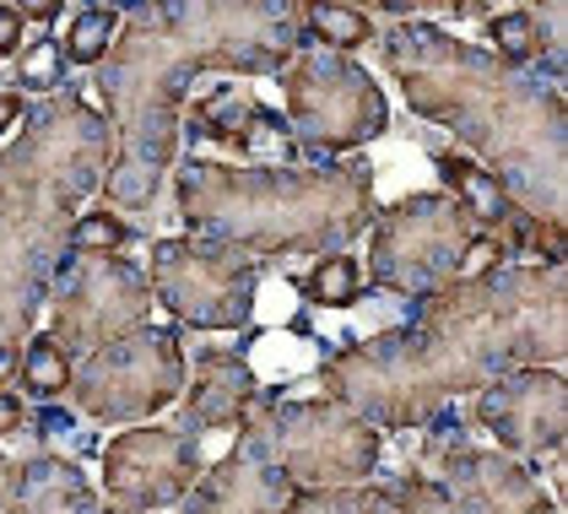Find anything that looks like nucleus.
I'll return each mask as SVG.
<instances>
[{"mask_svg": "<svg viewBox=\"0 0 568 514\" xmlns=\"http://www.w3.org/2000/svg\"><path fill=\"white\" fill-rule=\"evenodd\" d=\"M304 299L314 309H352V303L363 299V265L357 255H320V265L304 276Z\"/></svg>", "mask_w": 568, "mask_h": 514, "instance_id": "23", "label": "nucleus"}, {"mask_svg": "<svg viewBox=\"0 0 568 514\" xmlns=\"http://www.w3.org/2000/svg\"><path fill=\"white\" fill-rule=\"evenodd\" d=\"M17 11H22V22H54V17H60V6H54V0H39V6H17Z\"/></svg>", "mask_w": 568, "mask_h": 514, "instance_id": "32", "label": "nucleus"}, {"mask_svg": "<svg viewBox=\"0 0 568 514\" xmlns=\"http://www.w3.org/2000/svg\"><path fill=\"white\" fill-rule=\"evenodd\" d=\"M293 493L298 487L265 461L250 433L239 429V444L227 450V461L201 472V482L184 493V514H287Z\"/></svg>", "mask_w": 568, "mask_h": 514, "instance_id": "15", "label": "nucleus"}, {"mask_svg": "<svg viewBox=\"0 0 568 514\" xmlns=\"http://www.w3.org/2000/svg\"><path fill=\"white\" fill-rule=\"evenodd\" d=\"M255 114H261V98H255L250 87L222 82V87H212L206 98L190 103L184 135L201 141V147H233V152H239L244 135H250V125H255Z\"/></svg>", "mask_w": 568, "mask_h": 514, "instance_id": "19", "label": "nucleus"}, {"mask_svg": "<svg viewBox=\"0 0 568 514\" xmlns=\"http://www.w3.org/2000/svg\"><path fill=\"white\" fill-rule=\"evenodd\" d=\"M239 429L261 444V455L293 487H357L379 466V429H368L331 395L282 401V390H261Z\"/></svg>", "mask_w": 568, "mask_h": 514, "instance_id": "6", "label": "nucleus"}, {"mask_svg": "<svg viewBox=\"0 0 568 514\" xmlns=\"http://www.w3.org/2000/svg\"><path fill=\"white\" fill-rule=\"evenodd\" d=\"M6 514H98V493L71 461H28Z\"/></svg>", "mask_w": 568, "mask_h": 514, "instance_id": "18", "label": "nucleus"}, {"mask_svg": "<svg viewBox=\"0 0 568 514\" xmlns=\"http://www.w3.org/2000/svg\"><path fill=\"white\" fill-rule=\"evenodd\" d=\"M33 401H60L65 390H71V352L54 342V336H33V342L22 346V374H17Z\"/></svg>", "mask_w": 568, "mask_h": 514, "instance_id": "22", "label": "nucleus"}, {"mask_svg": "<svg viewBox=\"0 0 568 514\" xmlns=\"http://www.w3.org/2000/svg\"><path fill=\"white\" fill-rule=\"evenodd\" d=\"M287 514H374V487H298Z\"/></svg>", "mask_w": 568, "mask_h": 514, "instance_id": "26", "label": "nucleus"}, {"mask_svg": "<svg viewBox=\"0 0 568 514\" xmlns=\"http://www.w3.org/2000/svg\"><path fill=\"white\" fill-rule=\"evenodd\" d=\"M379 49L406 103L423 120L455 130L509 190V201L525 195L530 222H564L568 92L498 65L434 22H395Z\"/></svg>", "mask_w": 568, "mask_h": 514, "instance_id": "3", "label": "nucleus"}, {"mask_svg": "<svg viewBox=\"0 0 568 514\" xmlns=\"http://www.w3.org/2000/svg\"><path fill=\"white\" fill-rule=\"evenodd\" d=\"M17 429H22V401L0 390V439H6V433H17Z\"/></svg>", "mask_w": 568, "mask_h": 514, "instance_id": "30", "label": "nucleus"}, {"mask_svg": "<svg viewBox=\"0 0 568 514\" xmlns=\"http://www.w3.org/2000/svg\"><path fill=\"white\" fill-rule=\"evenodd\" d=\"M17 120H22V98L17 92H0V135L17 125Z\"/></svg>", "mask_w": 568, "mask_h": 514, "instance_id": "31", "label": "nucleus"}, {"mask_svg": "<svg viewBox=\"0 0 568 514\" xmlns=\"http://www.w3.org/2000/svg\"><path fill=\"white\" fill-rule=\"evenodd\" d=\"M11 374H22V346H6V342H0V385H6Z\"/></svg>", "mask_w": 568, "mask_h": 514, "instance_id": "33", "label": "nucleus"}, {"mask_svg": "<svg viewBox=\"0 0 568 514\" xmlns=\"http://www.w3.org/2000/svg\"><path fill=\"white\" fill-rule=\"evenodd\" d=\"M206 472L201 439L184 429H125L103 450V487L120 510H169Z\"/></svg>", "mask_w": 568, "mask_h": 514, "instance_id": "12", "label": "nucleus"}, {"mask_svg": "<svg viewBox=\"0 0 568 514\" xmlns=\"http://www.w3.org/2000/svg\"><path fill=\"white\" fill-rule=\"evenodd\" d=\"M65 82V54L54 39H33L17 54V87L22 92H60Z\"/></svg>", "mask_w": 568, "mask_h": 514, "instance_id": "27", "label": "nucleus"}, {"mask_svg": "<svg viewBox=\"0 0 568 514\" xmlns=\"http://www.w3.org/2000/svg\"><path fill=\"white\" fill-rule=\"evenodd\" d=\"M428 476L460 514H558L520 461L477 450L455 423H438V444H428Z\"/></svg>", "mask_w": 568, "mask_h": 514, "instance_id": "14", "label": "nucleus"}, {"mask_svg": "<svg viewBox=\"0 0 568 514\" xmlns=\"http://www.w3.org/2000/svg\"><path fill=\"white\" fill-rule=\"evenodd\" d=\"M152 288L125 255H65L49 282V336L88 357L98 346L141 331Z\"/></svg>", "mask_w": 568, "mask_h": 514, "instance_id": "9", "label": "nucleus"}, {"mask_svg": "<svg viewBox=\"0 0 568 514\" xmlns=\"http://www.w3.org/2000/svg\"><path fill=\"white\" fill-rule=\"evenodd\" d=\"M471 423L487 429L509 455L547 461L568 439V390L558 369H515L477 390Z\"/></svg>", "mask_w": 568, "mask_h": 514, "instance_id": "13", "label": "nucleus"}, {"mask_svg": "<svg viewBox=\"0 0 568 514\" xmlns=\"http://www.w3.org/2000/svg\"><path fill=\"white\" fill-rule=\"evenodd\" d=\"M368 39H374L368 11H357V6H304V43H314V49L352 54Z\"/></svg>", "mask_w": 568, "mask_h": 514, "instance_id": "20", "label": "nucleus"}, {"mask_svg": "<svg viewBox=\"0 0 568 514\" xmlns=\"http://www.w3.org/2000/svg\"><path fill=\"white\" fill-rule=\"evenodd\" d=\"M261 401L255 385V369L244 363V352H222L206 346L195 357V380L184 390V412H179V429L184 433H212V429H239L250 417V406Z\"/></svg>", "mask_w": 568, "mask_h": 514, "instance_id": "16", "label": "nucleus"}, {"mask_svg": "<svg viewBox=\"0 0 568 514\" xmlns=\"http://www.w3.org/2000/svg\"><path fill=\"white\" fill-rule=\"evenodd\" d=\"M282 87H287V114L304 158L331 163L390 130V98L352 54L308 43L282 65Z\"/></svg>", "mask_w": 568, "mask_h": 514, "instance_id": "7", "label": "nucleus"}, {"mask_svg": "<svg viewBox=\"0 0 568 514\" xmlns=\"http://www.w3.org/2000/svg\"><path fill=\"white\" fill-rule=\"evenodd\" d=\"M568 282L552 265H498L423 299V314L374 342L325 357L331 401L368 429H417L460 390L564 357Z\"/></svg>", "mask_w": 568, "mask_h": 514, "instance_id": "1", "label": "nucleus"}, {"mask_svg": "<svg viewBox=\"0 0 568 514\" xmlns=\"http://www.w3.org/2000/svg\"><path fill=\"white\" fill-rule=\"evenodd\" d=\"M6 54H22V11L17 6H0V60Z\"/></svg>", "mask_w": 568, "mask_h": 514, "instance_id": "28", "label": "nucleus"}, {"mask_svg": "<svg viewBox=\"0 0 568 514\" xmlns=\"http://www.w3.org/2000/svg\"><path fill=\"white\" fill-rule=\"evenodd\" d=\"M131 244V222L114 212H82L71 222V255H120Z\"/></svg>", "mask_w": 568, "mask_h": 514, "instance_id": "25", "label": "nucleus"}, {"mask_svg": "<svg viewBox=\"0 0 568 514\" xmlns=\"http://www.w3.org/2000/svg\"><path fill=\"white\" fill-rule=\"evenodd\" d=\"M114 163V135L77 92H54L33 114H22V135L0 152V342L33 325L39 299L60 260L71 255L77 206L103 184Z\"/></svg>", "mask_w": 568, "mask_h": 514, "instance_id": "4", "label": "nucleus"}, {"mask_svg": "<svg viewBox=\"0 0 568 514\" xmlns=\"http://www.w3.org/2000/svg\"><path fill=\"white\" fill-rule=\"evenodd\" d=\"M174 206L190 239L255 265L276 255H336L374 216V169L357 158L320 169H227L190 158L174 163Z\"/></svg>", "mask_w": 568, "mask_h": 514, "instance_id": "5", "label": "nucleus"}, {"mask_svg": "<svg viewBox=\"0 0 568 514\" xmlns=\"http://www.w3.org/2000/svg\"><path fill=\"white\" fill-rule=\"evenodd\" d=\"M120 22H125V11H114V6H88V11H77V22H71V33L60 43V54H65V65H103L109 60V49L120 43Z\"/></svg>", "mask_w": 568, "mask_h": 514, "instance_id": "21", "label": "nucleus"}, {"mask_svg": "<svg viewBox=\"0 0 568 514\" xmlns=\"http://www.w3.org/2000/svg\"><path fill=\"white\" fill-rule=\"evenodd\" d=\"M477 233L481 228L449 195H406L374 228L368 282L412 303L434 299L438 288H449L466 271Z\"/></svg>", "mask_w": 568, "mask_h": 514, "instance_id": "8", "label": "nucleus"}, {"mask_svg": "<svg viewBox=\"0 0 568 514\" xmlns=\"http://www.w3.org/2000/svg\"><path fill=\"white\" fill-rule=\"evenodd\" d=\"M374 514H460L434 476L406 472L390 487H374Z\"/></svg>", "mask_w": 568, "mask_h": 514, "instance_id": "24", "label": "nucleus"}, {"mask_svg": "<svg viewBox=\"0 0 568 514\" xmlns=\"http://www.w3.org/2000/svg\"><path fill=\"white\" fill-rule=\"evenodd\" d=\"M434 169H438V179L449 184V201L471 216L481 233H493V239H498V233L515 222V201H509V190L481 169L477 158H466V152H444V147H438Z\"/></svg>", "mask_w": 568, "mask_h": 514, "instance_id": "17", "label": "nucleus"}, {"mask_svg": "<svg viewBox=\"0 0 568 514\" xmlns=\"http://www.w3.org/2000/svg\"><path fill=\"white\" fill-rule=\"evenodd\" d=\"M17 482H22V466H11V461L0 455V514L11 510V498H17Z\"/></svg>", "mask_w": 568, "mask_h": 514, "instance_id": "29", "label": "nucleus"}, {"mask_svg": "<svg viewBox=\"0 0 568 514\" xmlns=\"http://www.w3.org/2000/svg\"><path fill=\"white\" fill-rule=\"evenodd\" d=\"M77 412L92 423H131L184 395V352L179 331H131L98 346L71 369Z\"/></svg>", "mask_w": 568, "mask_h": 514, "instance_id": "10", "label": "nucleus"}, {"mask_svg": "<svg viewBox=\"0 0 568 514\" xmlns=\"http://www.w3.org/2000/svg\"><path fill=\"white\" fill-rule=\"evenodd\" d=\"M304 49L298 6H135L131 33L98 65V98L120 125V158L109 163V201L146 212L163 195L179 147V103L195 65L282 71Z\"/></svg>", "mask_w": 568, "mask_h": 514, "instance_id": "2", "label": "nucleus"}, {"mask_svg": "<svg viewBox=\"0 0 568 514\" xmlns=\"http://www.w3.org/2000/svg\"><path fill=\"white\" fill-rule=\"evenodd\" d=\"M261 265L201 239H163L152 250V293L190 331H239L255 314Z\"/></svg>", "mask_w": 568, "mask_h": 514, "instance_id": "11", "label": "nucleus"}, {"mask_svg": "<svg viewBox=\"0 0 568 514\" xmlns=\"http://www.w3.org/2000/svg\"><path fill=\"white\" fill-rule=\"evenodd\" d=\"M98 514H146V510H120V504H114V510H98Z\"/></svg>", "mask_w": 568, "mask_h": 514, "instance_id": "34", "label": "nucleus"}]
</instances>
